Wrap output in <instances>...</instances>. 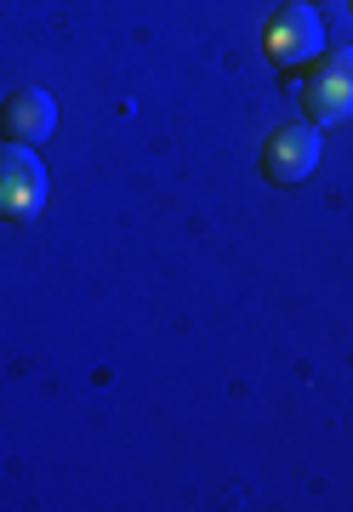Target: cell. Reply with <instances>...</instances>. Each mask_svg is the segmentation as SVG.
<instances>
[{
	"label": "cell",
	"instance_id": "277c9868",
	"mask_svg": "<svg viewBox=\"0 0 353 512\" xmlns=\"http://www.w3.org/2000/svg\"><path fill=\"white\" fill-rule=\"evenodd\" d=\"M319 154H325V137H319L314 120H297V126H279L268 131V143H262V177L279 188H297L314 177Z\"/></svg>",
	"mask_w": 353,
	"mask_h": 512
},
{
	"label": "cell",
	"instance_id": "6da1fadb",
	"mask_svg": "<svg viewBox=\"0 0 353 512\" xmlns=\"http://www.w3.org/2000/svg\"><path fill=\"white\" fill-rule=\"evenodd\" d=\"M325 46V23L308 0H285L279 12H268L262 23V57L274 69H297V63H314V52Z\"/></svg>",
	"mask_w": 353,
	"mask_h": 512
},
{
	"label": "cell",
	"instance_id": "7a4b0ae2",
	"mask_svg": "<svg viewBox=\"0 0 353 512\" xmlns=\"http://www.w3.org/2000/svg\"><path fill=\"white\" fill-rule=\"evenodd\" d=\"M46 165L29 143H0V217L6 222H35L46 211Z\"/></svg>",
	"mask_w": 353,
	"mask_h": 512
},
{
	"label": "cell",
	"instance_id": "5b68a950",
	"mask_svg": "<svg viewBox=\"0 0 353 512\" xmlns=\"http://www.w3.org/2000/svg\"><path fill=\"white\" fill-rule=\"evenodd\" d=\"M57 131V103L52 92H40V86H18V92L0 103V137L6 143H46Z\"/></svg>",
	"mask_w": 353,
	"mask_h": 512
},
{
	"label": "cell",
	"instance_id": "3957f363",
	"mask_svg": "<svg viewBox=\"0 0 353 512\" xmlns=\"http://www.w3.org/2000/svg\"><path fill=\"white\" fill-rule=\"evenodd\" d=\"M302 109L314 126H342L353 114V46H331L314 63L308 86H302Z\"/></svg>",
	"mask_w": 353,
	"mask_h": 512
}]
</instances>
